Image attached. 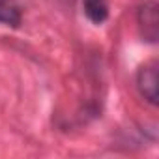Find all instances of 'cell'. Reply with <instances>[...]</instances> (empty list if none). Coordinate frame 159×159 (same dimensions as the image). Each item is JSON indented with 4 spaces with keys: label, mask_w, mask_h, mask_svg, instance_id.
I'll return each mask as SVG.
<instances>
[{
    "label": "cell",
    "mask_w": 159,
    "mask_h": 159,
    "mask_svg": "<svg viewBox=\"0 0 159 159\" xmlns=\"http://www.w3.org/2000/svg\"><path fill=\"white\" fill-rule=\"evenodd\" d=\"M137 88L140 96L150 103L157 105L159 92H157V62H146L137 71Z\"/></svg>",
    "instance_id": "7a4b0ae2"
},
{
    "label": "cell",
    "mask_w": 159,
    "mask_h": 159,
    "mask_svg": "<svg viewBox=\"0 0 159 159\" xmlns=\"http://www.w3.org/2000/svg\"><path fill=\"white\" fill-rule=\"evenodd\" d=\"M137 23H139V30H140L142 39L148 43H155L159 38V8L153 0L144 2L139 8Z\"/></svg>",
    "instance_id": "6da1fadb"
},
{
    "label": "cell",
    "mask_w": 159,
    "mask_h": 159,
    "mask_svg": "<svg viewBox=\"0 0 159 159\" xmlns=\"http://www.w3.org/2000/svg\"><path fill=\"white\" fill-rule=\"evenodd\" d=\"M21 19H23V13L17 0H0V25L19 26Z\"/></svg>",
    "instance_id": "277c9868"
},
{
    "label": "cell",
    "mask_w": 159,
    "mask_h": 159,
    "mask_svg": "<svg viewBox=\"0 0 159 159\" xmlns=\"http://www.w3.org/2000/svg\"><path fill=\"white\" fill-rule=\"evenodd\" d=\"M84 15L94 25H103L109 19V4L107 0H83Z\"/></svg>",
    "instance_id": "3957f363"
}]
</instances>
